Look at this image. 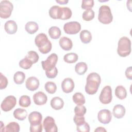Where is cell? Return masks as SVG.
<instances>
[{
    "label": "cell",
    "instance_id": "obj_1",
    "mask_svg": "<svg viewBox=\"0 0 132 132\" xmlns=\"http://www.w3.org/2000/svg\"><path fill=\"white\" fill-rule=\"evenodd\" d=\"M101 82L100 75L95 72L90 73L87 77L86 84L85 89L86 92L90 95L95 94Z\"/></svg>",
    "mask_w": 132,
    "mask_h": 132
},
{
    "label": "cell",
    "instance_id": "obj_2",
    "mask_svg": "<svg viewBox=\"0 0 132 132\" xmlns=\"http://www.w3.org/2000/svg\"><path fill=\"white\" fill-rule=\"evenodd\" d=\"M35 43L40 52L43 54H47L52 50V43L48 40L47 35L44 33H40L36 36Z\"/></svg>",
    "mask_w": 132,
    "mask_h": 132
},
{
    "label": "cell",
    "instance_id": "obj_3",
    "mask_svg": "<svg viewBox=\"0 0 132 132\" xmlns=\"http://www.w3.org/2000/svg\"><path fill=\"white\" fill-rule=\"evenodd\" d=\"M118 54L122 57L128 56L131 53V41L126 37H121L118 42L117 48Z\"/></svg>",
    "mask_w": 132,
    "mask_h": 132
},
{
    "label": "cell",
    "instance_id": "obj_4",
    "mask_svg": "<svg viewBox=\"0 0 132 132\" xmlns=\"http://www.w3.org/2000/svg\"><path fill=\"white\" fill-rule=\"evenodd\" d=\"M98 21L104 24H108L110 23L113 20V16L110 7L107 5H102L99 8Z\"/></svg>",
    "mask_w": 132,
    "mask_h": 132
},
{
    "label": "cell",
    "instance_id": "obj_5",
    "mask_svg": "<svg viewBox=\"0 0 132 132\" xmlns=\"http://www.w3.org/2000/svg\"><path fill=\"white\" fill-rule=\"evenodd\" d=\"M13 4L9 1L4 0L0 2V17L2 19L9 18L13 10Z\"/></svg>",
    "mask_w": 132,
    "mask_h": 132
},
{
    "label": "cell",
    "instance_id": "obj_6",
    "mask_svg": "<svg viewBox=\"0 0 132 132\" xmlns=\"http://www.w3.org/2000/svg\"><path fill=\"white\" fill-rule=\"evenodd\" d=\"M58 56L55 53H52L48 56L47 59L41 61L42 68L45 71H49L53 69L57 64Z\"/></svg>",
    "mask_w": 132,
    "mask_h": 132
},
{
    "label": "cell",
    "instance_id": "obj_7",
    "mask_svg": "<svg viewBox=\"0 0 132 132\" xmlns=\"http://www.w3.org/2000/svg\"><path fill=\"white\" fill-rule=\"evenodd\" d=\"M112 99V89L110 86H106L102 90L99 96L100 102L103 104H109Z\"/></svg>",
    "mask_w": 132,
    "mask_h": 132
},
{
    "label": "cell",
    "instance_id": "obj_8",
    "mask_svg": "<svg viewBox=\"0 0 132 132\" xmlns=\"http://www.w3.org/2000/svg\"><path fill=\"white\" fill-rule=\"evenodd\" d=\"M16 104V99L13 95H8L6 96L2 101L1 107L2 110L5 112L9 111L12 109Z\"/></svg>",
    "mask_w": 132,
    "mask_h": 132
},
{
    "label": "cell",
    "instance_id": "obj_9",
    "mask_svg": "<svg viewBox=\"0 0 132 132\" xmlns=\"http://www.w3.org/2000/svg\"><path fill=\"white\" fill-rule=\"evenodd\" d=\"M81 29L80 24L76 21H72L66 23L63 26L64 32L69 35L77 34Z\"/></svg>",
    "mask_w": 132,
    "mask_h": 132
},
{
    "label": "cell",
    "instance_id": "obj_10",
    "mask_svg": "<svg viewBox=\"0 0 132 132\" xmlns=\"http://www.w3.org/2000/svg\"><path fill=\"white\" fill-rule=\"evenodd\" d=\"M43 127L46 132H57L58 128L54 119L50 116L46 117L43 122Z\"/></svg>",
    "mask_w": 132,
    "mask_h": 132
},
{
    "label": "cell",
    "instance_id": "obj_11",
    "mask_svg": "<svg viewBox=\"0 0 132 132\" xmlns=\"http://www.w3.org/2000/svg\"><path fill=\"white\" fill-rule=\"evenodd\" d=\"M97 119L98 121L102 124H108L112 119L111 113L108 109H102L97 113Z\"/></svg>",
    "mask_w": 132,
    "mask_h": 132
},
{
    "label": "cell",
    "instance_id": "obj_12",
    "mask_svg": "<svg viewBox=\"0 0 132 132\" xmlns=\"http://www.w3.org/2000/svg\"><path fill=\"white\" fill-rule=\"evenodd\" d=\"M39 85L40 82L39 79L35 76H31L28 77L25 82L26 88L31 91L36 90L39 88Z\"/></svg>",
    "mask_w": 132,
    "mask_h": 132
},
{
    "label": "cell",
    "instance_id": "obj_13",
    "mask_svg": "<svg viewBox=\"0 0 132 132\" xmlns=\"http://www.w3.org/2000/svg\"><path fill=\"white\" fill-rule=\"evenodd\" d=\"M75 85L73 79L71 78H64L61 83V88L62 91L66 93L72 92L74 89Z\"/></svg>",
    "mask_w": 132,
    "mask_h": 132
},
{
    "label": "cell",
    "instance_id": "obj_14",
    "mask_svg": "<svg viewBox=\"0 0 132 132\" xmlns=\"http://www.w3.org/2000/svg\"><path fill=\"white\" fill-rule=\"evenodd\" d=\"M33 100L36 105H43L47 102V97L44 92L39 91L34 94Z\"/></svg>",
    "mask_w": 132,
    "mask_h": 132
},
{
    "label": "cell",
    "instance_id": "obj_15",
    "mask_svg": "<svg viewBox=\"0 0 132 132\" xmlns=\"http://www.w3.org/2000/svg\"><path fill=\"white\" fill-rule=\"evenodd\" d=\"M42 116L38 111L31 112L28 116V121L30 125H37L42 123Z\"/></svg>",
    "mask_w": 132,
    "mask_h": 132
},
{
    "label": "cell",
    "instance_id": "obj_16",
    "mask_svg": "<svg viewBox=\"0 0 132 132\" xmlns=\"http://www.w3.org/2000/svg\"><path fill=\"white\" fill-rule=\"evenodd\" d=\"M4 29L8 34L12 35L16 32L18 26L14 21L8 20L5 23Z\"/></svg>",
    "mask_w": 132,
    "mask_h": 132
},
{
    "label": "cell",
    "instance_id": "obj_17",
    "mask_svg": "<svg viewBox=\"0 0 132 132\" xmlns=\"http://www.w3.org/2000/svg\"><path fill=\"white\" fill-rule=\"evenodd\" d=\"M59 44L61 48L64 51H69L73 47L72 40L67 37H61L59 41Z\"/></svg>",
    "mask_w": 132,
    "mask_h": 132
},
{
    "label": "cell",
    "instance_id": "obj_18",
    "mask_svg": "<svg viewBox=\"0 0 132 132\" xmlns=\"http://www.w3.org/2000/svg\"><path fill=\"white\" fill-rule=\"evenodd\" d=\"M126 110L125 107L120 104H117L113 107L112 113L114 117L117 119L122 118L125 114Z\"/></svg>",
    "mask_w": 132,
    "mask_h": 132
},
{
    "label": "cell",
    "instance_id": "obj_19",
    "mask_svg": "<svg viewBox=\"0 0 132 132\" xmlns=\"http://www.w3.org/2000/svg\"><path fill=\"white\" fill-rule=\"evenodd\" d=\"M72 10L69 7H60L59 18L62 20H68L72 16Z\"/></svg>",
    "mask_w": 132,
    "mask_h": 132
},
{
    "label": "cell",
    "instance_id": "obj_20",
    "mask_svg": "<svg viewBox=\"0 0 132 132\" xmlns=\"http://www.w3.org/2000/svg\"><path fill=\"white\" fill-rule=\"evenodd\" d=\"M50 104L52 108L55 110H60L62 109L64 106L63 100L58 96L53 97L51 100Z\"/></svg>",
    "mask_w": 132,
    "mask_h": 132
},
{
    "label": "cell",
    "instance_id": "obj_21",
    "mask_svg": "<svg viewBox=\"0 0 132 132\" xmlns=\"http://www.w3.org/2000/svg\"><path fill=\"white\" fill-rule=\"evenodd\" d=\"M25 29L29 34H34L38 30L39 25L36 22L29 21L26 24Z\"/></svg>",
    "mask_w": 132,
    "mask_h": 132
},
{
    "label": "cell",
    "instance_id": "obj_22",
    "mask_svg": "<svg viewBox=\"0 0 132 132\" xmlns=\"http://www.w3.org/2000/svg\"><path fill=\"white\" fill-rule=\"evenodd\" d=\"M13 114L16 119L19 121H23L27 116V112L25 109L17 108L14 111Z\"/></svg>",
    "mask_w": 132,
    "mask_h": 132
},
{
    "label": "cell",
    "instance_id": "obj_23",
    "mask_svg": "<svg viewBox=\"0 0 132 132\" xmlns=\"http://www.w3.org/2000/svg\"><path fill=\"white\" fill-rule=\"evenodd\" d=\"M79 37L81 41L85 44L90 43L92 40V35L88 30H82L81 31Z\"/></svg>",
    "mask_w": 132,
    "mask_h": 132
},
{
    "label": "cell",
    "instance_id": "obj_24",
    "mask_svg": "<svg viewBox=\"0 0 132 132\" xmlns=\"http://www.w3.org/2000/svg\"><path fill=\"white\" fill-rule=\"evenodd\" d=\"M115 95L120 100L125 99L127 96L126 89L123 86H118L115 89Z\"/></svg>",
    "mask_w": 132,
    "mask_h": 132
},
{
    "label": "cell",
    "instance_id": "obj_25",
    "mask_svg": "<svg viewBox=\"0 0 132 132\" xmlns=\"http://www.w3.org/2000/svg\"><path fill=\"white\" fill-rule=\"evenodd\" d=\"M50 37L53 39H57L61 36V32L60 28L57 26H52L48 31Z\"/></svg>",
    "mask_w": 132,
    "mask_h": 132
},
{
    "label": "cell",
    "instance_id": "obj_26",
    "mask_svg": "<svg viewBox=\"0 0 132 132\" xmlns=\"http://www.w3.org/2000/svg\"><path fill=\"white\" fill-rule=\"evenodd\" d=\"M87 64L84 62H80L77 63L75 67V71L76 73L79 75H84L87 71Z\"/></svg>",
    "mask_w": 132,
    "mask_h": 132
},
{
    "label": "cell",
    "instance_id": "obj_27",
    "mask_svg": "<svg viewBox=\"0 0 132 132\" xmlns=\"http://www.w3.org/2000/svg\"><path fill=\"white\" fill-rule=\"evenodd\" d=\"M72 99L74 103H75L77 105H82L86 102L84 95L80 92L75 93L73 95Z\"/></svg>",
    "mask_w": 132,
    "mask_h": 132
},
{
    "label": "cell",
    "instance_id": "obj_28",
    "mask_svg": "<svg viewBox=\"0 0 132 132\" xmlns=\"http://www.w3.org/2000/svg\"><path fill=\"white\" fill-rule=\"evenodd\" d=\"M78 55L75 53H70L66 54L63 57L64 61L68 63H73L78 60Z\"/></svg>",
    "mask_w": 132,
    "mask_h": 132
},
{
    "label": "cell",
    "instance_id": "obj_29",
    "mask_svg": "<svg viewBox=\"0 0 132 132\" xmlns=\"http://www.w3.org/2000/svg\"><path fill=\"white\" fill-rule=\"evenodd\" d=\"M20 125L15 122H10L5 127V131L7 132H19L20 131Z\"/></svg>",
    "mask_w": 132,
    "mask_h": 132
},
{
    "label": "cell",
    "instance_id": "obj_30",
    "mask_svg": "<svg viewBox=\"0 0 132 132\" xmlns=\"http://www.w3.org/2000/svg\"><path fill=\"white\" fill-rule=\"evenodd\" d=\"M25 78V74L21 71H18L15 73L13 76V80L14 82L18 85L22 84Z\"/></svg>",
    "mask_w": 132,
    "mask_h": 132
},
{
    "label": "cell",
    "instance_id": "obj_31",
    "mask_svg": "<svg viewBox=\"0 0 132 132\" xmlns=\"http://www.w3.org/2000/svg\"><path fill=\"white\" fill-rule=\"evenodd\" d=\"M60 7L58 6L55 5L51 7L48 11V14L51 18L54 19H58Z\"/></svg>",
    "mask_w": 132,
    "mask_h": 132
},
{
    "label": "cell",
    "instance_id": "obj_32",
    "mask_svg": "<svg viewBox=\"0 0 132 132\" xmlns=\"http://www.w3.org/2000/svg\"><path fill=\"white\" fill-rule=\"evenodd\" d=\"M44 88L48 93L54 94L57 90V86L53 81H47L44 85Z\"/></svg>",
    "mask_w": 132,
    "mask_h": 132
},
{
    "label": "cell",
    "instance_id": "obj_33",
    "mask_svg": "<svg viewBox=\"0 0 132 132\" xmlns=\"http://www.w3.org/2000/svg\"><path fill=\"white\" fill-rule=\"evenodd\" d=\"M31 104L30 98L29 96L24 95L19 99V105L22 107H28Z\"/></svg>",
    "mask_w": 132,
    "mask_h": 132
},
{
    "label": "cell",
    "instance_id": "obj_34",
    "mask_svg": "<svg viewBox=\"0 0 132 132\" xmlns=\"http://www.w3.org/2000/svg\"><path fill=\"white\" fill-rule=\"evenodd\" d=\"M34 63L26 57L21 60L19 62V66L24 69L27 70L30 69Z\"/></svg>",
    "mask_w": 132,
    "mask_h": 132
},
{
    "label": "cell",
    "instance_id": "obj_35",
    "mask_svg": "<svg viewBox=\"0 0 132 132\" xmlns=\"http://www.w3.org/2000/svg\"><path fill=\"white\" fill-rule=\"evenodd\" d=\"M82 18L86 21H90L94 18V12L92 9L86 10L82 13Z\"/></svg>",
    "mask_w": 132,
    "mask_h": 132
},
{
    "label": "cell",
    "instance_id": "obj_36",
    "mask_svg": "<svg viewBox=\"0 0 132 132\" xmlns=\"http://www.w3.org/2000/svg\"><path fill=\"white\" fill-rule=\"evenodd\" d=\"M28 58L34 64L36 63L39 59V56L37 53L34 51H30L27 53V55L25 56Z\"/></svg>",
    "mask_w": 132,
    "mask_h": 132
},
{
    "label": "cell",
    "instance_id": "obj_37",
    "mask_svg": "<svg viewBox=\"0 0 132 132\" xmlns=\"http://www.w3.org/2000/svg\"><path fill=\"white\" fill-rule=\"evenodd\" d=\"M87 111L86 108L85 106L82 105H77L74 108V112L75 115L77 116H84Z\"/></svg>",
    "mask_w": 132,
    "mask_h": 132
},
{
    "label": "cell",
    "instance_id": "obj_38",
    "mask_svg": "<svg viewBox=\"0 0 132 132\" xmlns=\"http://www.w3.org/2000/svg\"><path fill=\"white\" fill-rule=\"evenodd\" d=\"M94 6L93 0H83L81 2V8L83 9H91Z\"/></svg>",
    "mask_w": 132,
    "mask_h": 132
},
{
    "label": "cell",
    "instance_id": "obj_39",
    "mask_svg": "<svg viewBox=\"0 0 132 132\" xmlns=\"http://www.w3.org/2000/svg\"><path fill=\"white\" fill-rule=\"evenodd\" d=\"M76 129L79 132H89L90 131V126L88 123L85 122L80 125L76 126Z\"/></svg>",
    "mask_w": 132,
    "mask_h": 132
},
{
    "label": "cell",
    "instance_id": "obj_40",
    "mask_svg": "<svg viewBox=\"0 0 132 132\" xmlns=\"http://www.w3.org/2000/svg\"><path fill=\"white\" fill-rule=\"evenodd\" d=\"M8 80L2 73H0V89H5L8 85Z\"/></svg>",
    "mask_w": 132,
    "mask_h": 132
},
{
    "label": "cell",
    "instance_id": "obj_41",
    "mask_svg": "<svg viewBox=\"0 0 132 132\" xmlns=\"http://www.w3.org/2000/svg\"><path fill=\"white\" fill-rule=\"evenodd\" d=\"M73 121L76 124V126H79L85 122V118L84 116H80L75 115L73 118Z\"/></svg>",
    "mask_w": 132,
    "mask_h": 132
},
{
    "label": "cell",
    "instance_id": "obj_42",
    "mask_svg": "<svg viewBox=\"0 0 132 132\" xmlns=\"http://www.w3.org/2000/svg\"><path fill=\"white\" fill-rule=\"evenodd\" d=\"M58 74V70L55 67L53 69L49 71H45V74L47 77L49 78H54L56 77Z\"/></svg>",
    "mask_w": 132,
    "mask_h": 132
},
{
    "label": "cell",
    "instance_id": "obj_43",
    "mask_svg": "<svg viewBox=\"0 0 132 132\" xmlns=\"http://www.w3.org/2000/svg\"><path fill=\"white\" fill-rule=\"evenodd\" d=\"M42 129V123L37 125H30L29 130L30 132H41Z\"/></svg>",
    "mask_w": 132,
    "mask_h": 132
},
{
    "label": "cell",
    "instance_id": "obj_44",
    "mask_svg": "<svg viewBox=\"0 0 132 132\" xmlns=\"http://www.w3.org/2000/svg\"><path fill=\"white\" fill-rule=\"evenodd\" d=\"M125 74V76L127 79H128L129 80L132 79V68H131V67H129L126 69Z\"/></svg>",
    "mask_w": 132,
    "mask_h": 132
},
{
    "label": "cell",
    "instance_id": "obj_45",
    "mask_svg": "<svg viewBox=\"0 0 132 132\" xmlns=\"http://www.w3.org/2000/svg\"><path fill=\"white\" fill-rule=\"evenodd\" d=\"M56 3H59L60 5H64L69 2L68 0H56Z\"/></svg>",
    "mask_w": 132,
    "mask_h": 132
},
{
    "label": "cell",
    "instance_id": "obj_46",
    "mask_svg": "<svg viewBox=\"0 0 132 132\" xmlns=\"http://www.w3.org/2000/svg\"><path fill=\"white\" fill-rule=\"evenodd\" d=\"M94 131H97V132H100V131H106V130L103 127H97L95 130Z\"/></svg>",
    "mask_w": 132,
    "mask_h": 132
},
{
    "label": "cell",
    "instance_id": "obj_47",
    "mask_svg": "<svg viewBox=\"0 0 132 132\" xmlns=\"http://www.w3.org/2000/svg\"><path fill=\"white\" fill-rule=\"evenodd\" d=\"M5 127L4 126V125L3 124V122L1 121V129H0V131H5Z\"/></svg>",
    "mask_w": 132,
    "mask_h": 132
}]
</instances>
